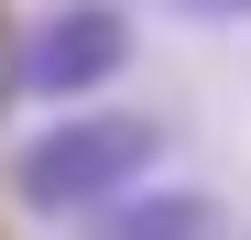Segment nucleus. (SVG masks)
<instances>
[{
	"label": "nucleus",
	"mask_w": 251,
	"mask_h": 240,
	"mask_svg": "<svg viewBox=\"0 0 251 240\" xmlns=\"http://www.w3.org/2000/svg\"><path fill=\"white\" fill-rule=\"evenodd\" d=\"M153 153H164V131L142 109H66L11 153V196L33 218H99L153 175Z\"/></svg>",
	"instance_id": "f257e3e1"
},
{
	"label": "nucleus",
	"mask_w": 251,
	"mask_h": 240,
	"mask_svg": "<svg viewBox=\"0 0 251 240\" xmlns=\"http://www.w3.org/2000/svg\"><path fill=\"white\" fill-rule=\"evenodd\" d=\"M131 66V11L120 0H55V11H33L22 22V98H99L109 76Z\"/></svg>",
	"instance_id": "f03ea898"
},
{
	"label": "nucleus",
	"mask_w": 251,
	"mask_h": 240,
	"mask_svg": "<svg viewBox=\"0 0 251 240\" xmlns=\"http://www.w3.org/2000/svg\"><path fill=\"white\" fill-rule=\"evenodd\" d=\"M99 240H229V218L197 186H131L120 208H99Z\"/></svg>",
	"instance_id": "7ed1b4c3"
},
{
	"label": "nucleus",
	"mask_w": 251,
	"mask_h": 240,
	"mask_svg": "<svg viewBox=\"0 0 251 240\" xmlns=\"http://www.w3.org/2000/svg\"><path fill=\"white\" fill-rule=\"evenodd\" d=\"M22 98V33H0V109Z\"/></svg>",
	"instance_id": "20e7f679"
},
{
	"label": "nucleus",
	"mask_w": 251,
	"mask_h": 240,
	"mask_svg": "<svg viewBox=\"0 0 251 240\" xmlns=\"http://www.w3.org/2000/svg\"><path fill=\"white\" fill-rule=\"evenodd\" d=\"M186 22H251V0H175Z\"/></svg>",
	"instance_id": "39448f33"
}]
</instances>
